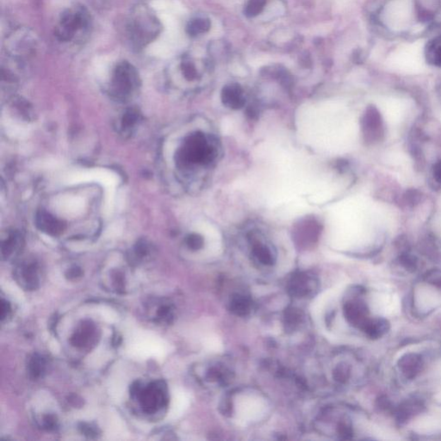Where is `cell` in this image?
<instances>
[{"instance_id":"cell-1","label":"cell","mask_w":441,"mask_h":441,"mask_svg":"<svg viewBox=\"0 0 441 441\" xmlns=\"http://www.w3.org/2000/svg\"><path fill=\"white\" fill-rule=\"evenodd\" d=\"M215 150L205 134L196 132L189 136L178 153V162L182 166L208 164L215 158Z\"/></svg>"},{"instance_id":"cell-2","label":"cell","mask_w":441,"mask_h":441,"mask_svg":"<svg viewBox=\"0 0 441 441\" xmlns=\"http://www.w3.org/2000/svg\"><path fill=\"white\" fill-rule=\"evenodd\" d=\"M138 74L130 63L123 61L115 69L112 76V93L117 99H126L138 86Z\"/></svg>"},{"instance_id":"cell-3","label":"cell","mask_w":441,"mask_h":441,"mask_svg":"<svg viewBox=\"0 0 441 441\" xmlns=\"http://www.w3.org/2000/svg\"><path fill=\"white\" fill-rule=\"evenodd\" d=\"M89 23V15L84 9L68 10L60 17V25L56 29L55 34L60 41H70L79 30L87 28Z\"/></svg>"},{"instance_id":"cell-4","label":"cell","mask_w":441,"mask_h":441,"mask_svg":"<svg viewBox=\"0 0 441 441\" xmlns=\"http://www.w3.org/2000/svg\"><path fill=\"white\" fill-rule=\"evenodd\" d=\"M267 410L266 401L254 394L240 395L235 403L237 420L243 424L259 421L264 416Z\"/></svg>"},{"instance_id":"cell-5","label":"cell","mask_w":441,"mask_h":441,"mask_svg":"<svg viewBox=\"0 0 441 441\" xmlns=\"http://www.w3.org/2000/svg\"><path fill=\"white\" fill-rule=\"evenodd\" d=\"M143 411L147 414H155L166 406V389L162 381H156L148 384L145 388H141L137 394Z\"/></svg>"},{"instance_id":"cell-6","label":"cell","mask_w":441,"mask_h":441,"mask_svg":"<svg viewBox=\"0 0 441 441\" xmlns=\"http://www.w3.org/2000/svg\"><path fill=\"white\" fill-rule=\"evenodd\" d=\"M159 25L157 20L150 15L140 16L132 28L131 35L137 45H143L147 41L152 40L153 36H157Z\"/></svg>"},{"instance_id":"cell-7","label":"cell","mask_w":441,"mask_h":441,"mask_svg":"<svg viewBox=\"0 0 441 441\" xmlns=\"http://www.w3.org/2000/svg\"><path fill=\"white\" fill-rule=\"evenodd\" d=\"M362 128L365 139L369 142L380 140L384 135L381 116L375 107L370 106L366 109L363 117Z\"/></svg>"},{"instance_id":"cell-8","label":"cell","mask_w":441,"mask_h":441,"mask_svg":"<svg viewBox=\"0 0 441 441\" xmlns=\"http://www.w3.org/2000/svg\"><path fill=\"white\" fill-rule=\"evenodd\" d=\"M17 283L25 290H36L39 285V268L35 261H25L15 272Z\"/></svg>"},{"instance_id":"cell-9","label":"cell","mask_w":441,"mask_h":441,"mask_svg":"<svg viewBox=\"0 0 441 441\" xmlns=\"http://www.w3.org/2000/svg\"><path fill=\"white\" fill-rule=\"evenodd\" d=\"M36 227L41 231L50 234L58 235L65 229V225L61 220L55 217L46 210H40L36 215Z\"/></svg>"},{"instance_id":"cell-10","label":"cell","mask_w":441,"mask_h":441,"mask_svg":"<svg viewBox=\"0 0 441 441\" xmlns=\"http://www.w3.org/2000/svg\"><path fill=\"white\" fill-rule=\"evenodd\" d=\"M398 366L406 379H414L422 366V360L416 354H407L398 361Z\"/></svg>"},{"instance_id":"cell-11","label":"cell","mask_w":441,"mask_h":441,"mask_svg":"<svg viewBox=\"0 0 441 441\" xmlns=\"http://www.w3.org/2000/svg\"><path fill=\"white\" fill-rule=\"evenodd\" d=\"M222 100L226 106L232 109H240L245 104L242 89L239 84H228L222 92Z\"/></svg>"},{"instance_id":"cell-12","label":"cell","mask_w":441,"mask_h":441,"mask_svg":"<svg viewBox=\"0 0 441 441\" xmlns=\"http://www.w3.org/2000/svg\"><path fill=\"white\" fill-rule=\"evenodd\" d=\"M95 336V327L90 322H84L75 331L72 337V343L79 347L88 346L93 341Z\"/></svg>"},{"instance_id":"cell-13","label":"cell","mask_w":441,"mask_h":441,"mask_svg":"<svg viewBox=\"0 0 441 441\" xmlns=\"http://www.w3.org/2000/svg\"><path fill=\"white\" fill-rule=\"evenodd\" d=\"M46 370V361L39 354H34L28 362V372L30 378L37 379L43 376Z\"/></svg>"},{"instance_id":"cell-14","label":"cell","mask_w":441,"mask_h":441,"mask_svg":"<svg viewBox=\"0 0 441 441\" xmlns=\"http://www.w3.org/2000/svg\"><path fill=\"white\" fill-rule=\"evenodd\" d=\"M21 247V237L17 233H11L2 243V255L8 259Z\"/></svg>"},{"instance_id":"cell-15","label":"cell","mask_w":441,"mask_h":441,"mask_svg":"<svg viewBox=\"0 0 441 441\" xmlns=\"http://www.w3.org/2000/svg\"><path fill=\"white\" fill-rule=\"evenodd\" d=\"M427 59L433 65L441 68V36L433 39L427 46Z\"/></svg>"},{"instance_id":"cell-16","label":"cell","mask_w":441,"mask_h":441,"mask_svg":"<svg viewBox=\"0 0 441 441\" xmlns=\"http://www.w3.org/2000/svg\"><path fill=\"white\" fill-rule=\"evenodd\" d=\"M389 329V321L384 319H379L375 321H371L366 325V331L370 337L379 338L388 332Z\"/></svg>"},{"instance_id":"cell-17","label":"cell","mask_w":441,"mask_h":441,"mask_svg":"<svg viewBox=\"0 0 441 441\" xmlns=\"http://www.w3.org/2000/svg\"><path fill=\"white\" fill-rule=\"evenodd\" d=\"M210 29V22L205 18H196L189 23L187 26V33L191 36H197L203 33L207 32Z\"/></svg>"},{"instance_id":"cell-18","label":"cell","mask_w":441,"mask_h":441,"mask_svg":"<svg viewBox=\"0 0 441 441\" xmlns=\"http://www.w3.org/2000/svg\"><path fill=\"white\" fill-rule=\"evenodd\" d=\"M266 6V0H250L245 9L248 16H255L260 13Z\"/></svg>"},{"instance_id":"cell-19","label":"cell","mask_w":441,"mask_h":441,"mask_svg":"<svg viewBox=\"0 0 441 441\" xmlns=\"http://www.w3.org/2000/svg\"><path fill=\"white\" fill-rule=\"evenodd\" d=\"M399 261H400V264L410 273H414V271L416 270V258L409 253H404L401 254V256L399 257Z\"/></svg>"},{"instance_id":"cell-20","label":"cell","mask_w":441,"mask_h":441,"mask_svg":"<svg viewBox=\"0 0 441 441\" xmlns=\"http://www.w3.org/2000/svg\"><path fill=\"white\" fill-rule=\"evenodd\" d=\"M140 114L136 109H129L125 112L123 117L122 126L123 128H129L133 127L139 119Z\"/></svg>"},{"instance_id":"cell-21","label":"cell","mask_w":441,"mask_h":441,"mask_svg":"<svg viewBox=\"0 0 441 441\" xmlns=\"http://www.w3.org/2000/svg\"><path fill=\"white\" fill-rule=\"evenodd\" d=\"M182 71L185 78L189 80H192L196 77V70L192 63H183Z\"/></svg>"},{"instance_id":"cell-22","label":"cell","mask_w":441,"mask_h":441,"mask_svg":"<svg viewBox=\"0 0 441 441\" xmlns=\"http://www.w3.org/2000/svg\"><path fill=\"white\" fill-rule=\"evenodd\" d=\"M79 429L81 430L82 433H84V435L93 438L98 435V428L94 426L88 424V423H81L79 426Z\"/></svg>"},{"instance_id":"cell-23","label":"cell","mask_w":441,"mask_h":441,"mask_svg":"<svg viewBox=\"0 0 441 441\" xmlns=\"http://www.w3.org/2000/svg\"><path fill=\"white\" fill-rule=\"evenodd\" d=\"M42 424H43L44 428H46L48 430H55L57 427V420L55 418V415L48 414L46 416L43 417Z\"/></svg>"},{"instance_id":"cell-24","label":"cell","mask_w":441,"mask_h":441,"mask_svg":"<svg viewBox=\"0 0 441 441\" xmlns=\"http://www.w3.org/2000/svg\"><path fill=\"white\" fill-rule=\"evenodd\" d=\"M148 253H149V248H148L147 243L142 241V242L137 244V248H136V254H137V258H139V259L144 258L145 256H147Z\"/></svg>"},{"instance_id":"cell-25","label":"cell","mask_w":441,"mask_h":441,"mask_svg":"<svg viewBox=\"0 0 441 441\" xmlns=\"http://www.w3.org/2000/svg\"><path fill=\"white\" fill-rule=\"evenodd\" d=\"M169 315H170V308H169L168 306L161 304L159 307L158 310H157L156 320H157V321H161L162 322V321H164L165 319L168 317Z\"/></svg>"},{"instance_id":"cell-26","label":"cell","mask_w":441,"mask_h":441,"mask_svg":"<svg viewBox=\"0 0 441 441\" xmlns=\"http://www.w3.org/2000/svg\"><path fill=\"white\" fill-rule=\"evenodd\" d=\"M187 243H188V245L191 248H199L203 244V239H202V237L199 235V234H191L187 238Z\"/></svg>"},{"instance_id":"cell-27","label":"cell","mask_w":441,"mask_h":441,"mask_svg":"<svg viewBox=\"0 0 441 441\" xmlns=\"http://www.w3.org/2000/svg\"><path fill=\"white\" fill-rule=\"evenodd\" d=\"M207 346L211 351H219L222 349V343L216 336L210 337L207 342Z\"/></svg>"},{"instance_id":"cell-28","label":"cell","mask_w":441,"mask_h":441,"mask_svg":"<svg viewBox=\"0 0 441 441\" xmlns=\"http://www.w3.org/2000/svg\"><path fill=\"white\" fill-rule=\"evenodd\" d=\"M379 406L383 410H389L391 408V403L386 396L383 395L379 399Z\"/></svg>"},{"instance_id":"cell-29","label":"cell","mask_w":441,"mask_h":441,"mask_svg":"<svg viewBox=\"0 0 441 441\" xmlns=\"http://www.w3.org/2000/svg\"><path fill=\"white\" fill-rule=\"evenodd\" d=\"M81 275L82 271L79 267H73V268L69 270V272H68V274H67L68 278H70V279L79 278Z\"/></svg>"},{"instance_id":"cell-30","label":"cell","mask_w":441,"mask_h":441,"mask_svg":"<svg viewBox=\"0 0 441 441\" xmlns=\"http://www.w3.org/2000/svg\"><path fill=\"white\" fill-rule=\"evenodd\" d=\"M2 311H1V320L4 321L6 317H7L8 316V314L10 313V311H11V308H10V304H9L8 302H6L5 300H2Z\"/></svg>"},{"instance_id":"cell-31","label":"cell","mask_w":441,"mask_h":441,"mask_svg":"<svg viewBox=\"0 0 441 441\" xmlns=\"http://www.w3.org/2000/svg\"><path fill=\"white\" fill-rule=\"evenodd\" d=\"M419 18L422 22H429L430 20L433 19V15L429 11L422 10L420 11Z\"/></svg>"},{"instance_id":"cell-32","label":"cell","mask_w":441,"mask_h":441,"mask_svg":"<svg viewBox=\"0 0 441 441\" xmlns=\"http://www.w3.org/2000/svg\"><path fill=\"white\" fill-rule=\"evenodd\" d=\"M434 177L438 182L441 184V161L436 164L434 167Z\"/></svg>"},{"instance_id":"cell-33","label":"cell","mask_w":441,"mask_h":441,"mask_svg":"<svg viewBox=\"0 0 441 441\" xmlns=\"http://www.w3.org/2000/svg\"><path fill=\"white\" fill-rule=\"evenodd\" d=\"M430 282L431 283H433V285L438 287V289H441V277L430 279Z\"/></svg>"}]
</instances>
